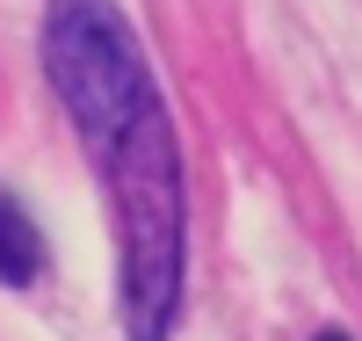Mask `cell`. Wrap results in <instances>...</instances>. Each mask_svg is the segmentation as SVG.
Instances as JSON below:
<instances>
[{"mask_svg": "<svg viewBox=\"0 0 362 341\" xmlns=\"http://www.w3.org/2000/svg\"><path fill=\"white\" fill-rule=\"evenodd\" d=\"M319 341H355V334H319Z\"/></svg>", "mask_w": 362, "mask_h": 341, "instance_id": "4", "label": "cell"}, {"mask_svg": "<svg viewBox=\"0 0 362 341\" xmlns=\"http://www.w3.org/2000/svg\"><path fill=\"white\" fill-rule=\"evenodd\" d=\"M44 276V233H37V218L0 189V284L8 291H29Z\"/></svg>", "mask_w": 362, "mask_h": 341, "instance_id": "3", "label": "cell"}, {"mask_svg": "<svg viewBox=\"0 0 362 341\" xmlns=\"http://www.w3.org/2000/svg\"><path fill=\"white\" fill-rule=\"evenodd\" d=\"M37 44H44V80L87 152H102L138 109L160 102L145 44L116 0H51Z\"/></svg>", "mask_w": 362, "mask_h": 341, "instance_id": "2", "label": "cell"}, {"mask_svg": "<svg viewBox=\"0 0 362 341\" xmlns=\"http://www.w3.org/2000/svg\"><path fill=\"white\" fill-rule=\"evenodd\" d=\"M102 189L116 218V320L131 341H167L181 320L189 284V181H181V138L167 102L138 109L102 152Z\"/></svg>", "mask_w": 362, "mask_h": 341, "instance_id": "1", "label": "cell"}]
</instances>
